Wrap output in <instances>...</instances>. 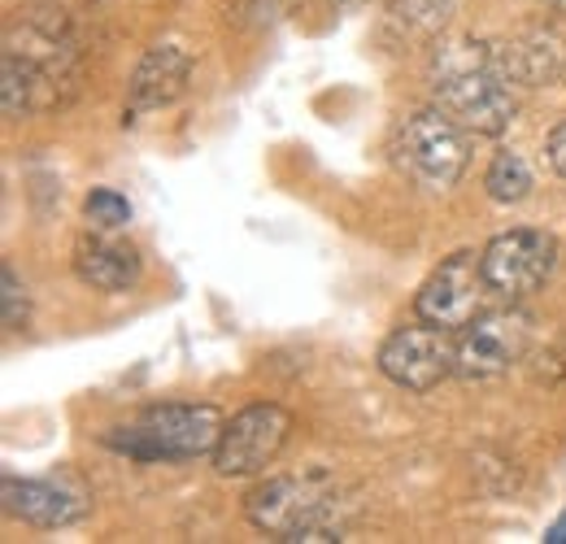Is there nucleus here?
Returning <instances> with one entry per match:
<instances>
[{
  "mask_svg": "<svg viewBox=\"0 0 566 544\" xmlns=\"http://www.w3.org/2000/svg\"><path fill=\"white\" fill-rule=\"evenodd\" d=\"M489 301H493V287L484 279V253H453L427 274V283L415 296V314L423 323L462 332L489 310Z\"/></svg>",
  "mask_w": 566,
  "mask_h": 544,
  "instance_id": "nucleus-7",
  "label": "nucleus"
},
{
  "mask_svg": "<svg viewBox=\"0 0 566 544\" xmlns=\"http://www.w3.org/2000/svg\"><path fill=\"white\" fill-rule=\"evenodd\" d=\"M340 488L323 471H301V475H271L262 479L244 496V519L287 544H318L345 541L336 510H340Z\"/></svg>",
  "mask_w": 566,
  "mask_h": 544,
  "instance_id": "nucleus-2",
  "label": "nucleus"
},
{
  "mask_svg": "<svg viewBox=\"0 0 566 544\" xmlns=\"http://www.w3.org/2000/svg\"><path fill=\"white\" fill-rule=\"evenodd\" d=\"M545 544H566V514H558V519L549 523V532H545Z\"/></svg>",
  "mask_w": 566,
  "mask_h": 544,
  "instance_id": "nucleus-19",
  "label": "nucleus"
},
{
  "mask_svg": "<svg viewBox=\"0 0 566 544\" xmlns=\"http://www.w3.org/2000/svg\"><path fill=\"white\" fill-rule=\"evenodd\" d=\"M222 427H227V418L218 406L166 401V406L140 409L132 422L109 427L101 440L132 462H192V458H206L218 449Z\"/></svg>",
  "mask_w": 566,
  "mask_h": 544,
  "instance_id": "nucleus-3",
  "label": "nucleus"
},
{
  "mask_svg": "<svg viewBox=\"0 0 566 544\" xmlns=\"http://www.w3.org/2000/svg\"><path fill=\"white\" fill-rule=\"evenodd\" d=\"M496 70L518 87H549L566 74V18H541L493 44Z\"/></svg>",
  "mask_w": 566,
  "mask_h": 544,
  "instance_id": "nucleus-10",
  "label": "nucleus"
},
{
  "mask_svg": "<svg viewBox=\"0 0 566 544\" xmlns=\"http://www.w3.org/2000/svg\"><path fill=\"white\" fill-rule=\"evenodd\" d=\"M192 83V53L179 44H157L140 57L132 74V114L136 109H166Z\"/></svg>",
  "mask_w": 566,
  "mask_h": 544,
  "instance_id": "nucleus-13",
  "label": "nucleus"
},
{
  "mask_svg": "<svg viewBox=\"0 0 566 544\" xmlns=\"http://www.w3.org/2000/svg\"><path fill=\"white\" fill-rule=\"evenodd\" d=\"M532 166L523 161V153L514 148H496L489 170H484V192L493 197L496 205H518L532 197Z\"/></svg>",
  "mask_w": 566,
  "mask_h": 544,
  "instance_id": "nucleus-15",
  "label": "nucleus"
},
{
  "mask_svg": "<svg viewBox=\"0 0 566 544\" xmlns=\"http://www.w3.org/2000/svg\"><path fill=\"white\" fill-rule=\"evenodd\" d=\"M74 274L96 292H132L144 279V258L136 244L96 231L74 244Z\"/></svg>",
  "mask_w": 566,
  "mask_h": 544,
  "instance_id": "nucleus-12",
  "label": "nucleus"
},
{
  "mask_svg": "<svg viewBox=\"0 0 566 544\" xmlns=\"http://www.w3.org/2000/svg\"><path fill=\"white\" fill-rule=\"evenodd\" d=\"M0 305H4V332H22L27 318H31V296H27V283L18 279V271L9 262L0 266Z\"/></svg>",
  "mask_w": 566,
  "mask_h": 544,
  "instance_id": "nucleus-17",
  "label": "nucleus"
},
{
  "mask_svg": "<svg viewBox=\"0 0 566 544\" xmlns=\"http://www.w3.org/2000/svg\"><path fill=\"white\" fill-rule=\"evenodd\" d=\"M554 266H558V240L536 227L501 231L484 249V279L501 305H518L532 292H541Z\"/></svg>",
  "mask_w": 566,
  "mask_h": 544,
  "instance_id": "nucleus-6",
  "label": "nucleus"
},
{
  "mask_svg": "<svg viewBox=\"0 0 566 544\" xmlns=\"http://www.w3.org/2000/svg\"><path fill=\"white\" fill-rule=\"evenodd\" d=\"M0 501L13 519L40 527V532H57V527H71L87 514V501L62 488V483H49V479H18L4 475L0 479Z\"/></svg>",
  "mask_w": 566,
  "mask_h": 544,
  "instance_id": "nucleus-11",
  "label": "nucleus"
},
{
  "mask_svg": "<svg viewBox=\"0 0 566 544\" xmlns=\"http://www.w3.org/2000/svg\"><path fill=\"white\" fill-rule=\"evenodd\" d=\"M388 148H392L397 170L410 175L427 192H449L467 175V161H471L467 127L458 118H449L440 105L401 114Z\"/></svg>",
  "mask_w": 566,
  "mask_h": 544,
  "instance_id": "nucleus-4",
  "label": "nucleus"
},
{
  "mask_svg": "<svg viewBox=\"0 0 566 544\" xmlns=\"http://www.w3.org/2000/svg\"><path fill=\"white\" fill-rule=\"evenodd\" d=\"M462 0H392L388 4V31L401 40H436L453 18Z\"/></svg>",
  "mask_w": 566,
  "mask_h": 544,
  "instance_id": "nucleus-14",
  "label": "nucleus"
},
{
  "mask_svg": "<svg viewBox=\"0 0 566 544\" xmlns=\"http://www.w3.org/2000/svg\"><path fill=\"white\" fill-rule=\"evenodd\" d=\"M532 348V318L518 305L484 310L458 336V375L462 379H496L518 366Z\"/></svg>",
  "mask_w": 566,
  "mask_h": 544,
  "instance_id": "nucleus-9",
  "label": "nucleus"
},
{
  "mask_svg": "<svg viewBox=\"0 0 566 544\" xmlns=\"http://www.w3.org/2000/svg\"><path fill=\"white\" fill-rule=\"evenodd\" d=\"M549 9H558V13H566V0H545Z\"/></svg>",
  "mask_w": 566,
  "mask_h": 544,
  "instance_id": "nucleus-20",
  "label": "nucleus"
},
{
  "mask_svg": "<svg viewBox=\"0 0 566 544\" xmlns=\"http://www.w3.org/2000/svg\"><path fill=\"white\" fill-rule=\"evenodd\" d=\"M340 4H361V0H340Z\"/></svg>",
  "mask_w": 566,
  "mask_h": 544,
  "instance_id": "nucleus-21",
  "label": "nucleus"
},
{
  "mask_svg": "<svg viewBox=\"0 0 566 544\" xmlns=\"http://www.w3.org/2000/svg\"><path fill=\"white\" fill-rule=\"evenodd\" d=\"M83 218L96 227V231H123L132 222V201L114 188H92L83 197Z\"/></svg>",
  "mask_w": 566,
  "mask_h": 544,
  "instance_id": "nucleus-16",
  "label": "nucleus"
},
{
  "mask_svg": "<svg viewBox=\"0 0 566 544\" xmlns=\"http://www.w3.org/2000/svg\"><path fill=\"white\" fill-rule=\"evenodd\" d=\"M287 436H292V414L280 401H253L227 418L222 440L213 449V471L222 479L266 475V467L280 462Z\"/></svg>",
  "mask_w": 566,
  "mask_h": 544,
  "instance_id": "nucleus-5",
  "label": "nucleus"
},
{
  "mask_svg": "<svg viewBox=\"0 0 566 544\" xmlns=\"http://www.w3.org/2000/svg\"><path fill=\"white\" fill-rule=\"evenodd\" d=\"M431 96L475 136H501L518 105L510 96V79L496 70L493 44L480 40H440L431 49Z\"/></svg>",
  "mask_w": 566,
  "mask_h": 544,
  "instance_id": "nucleus-1",
  "label": "nucleus"
},
{
  "mask_svg": "<svg viewBox=\"0 0 566 544\" xmlns=\"http://www.w3.org/2000/svg\"><path fill=\"white\" fill-rule=\"evenodd\" d=\"M545 153H549V166L566 179V118L549 132V148H545Z\"/></svg>",
  "mask_w": 566,
  "mask_h": 544,
  "instance_id": "nucleus-18",
  "label": "nucleus"
},
{
  "mask_svg": "<svg viewBox=\"0 0 566 544\" xmlns=\"http://www.w3.org/2000/svg\"><path fill=\"white\" fill-rule=\"evenodd\" d=\"M379 370L410 393H431L440 379L458 375V336L436 323H410L397 327L379 348Z\"/></svg>",
  "mask_w": 566,
  "mask_h": 544,
  "instance_id": "nucleus-8",
  "label": "nucleus"
}]
</instances>
